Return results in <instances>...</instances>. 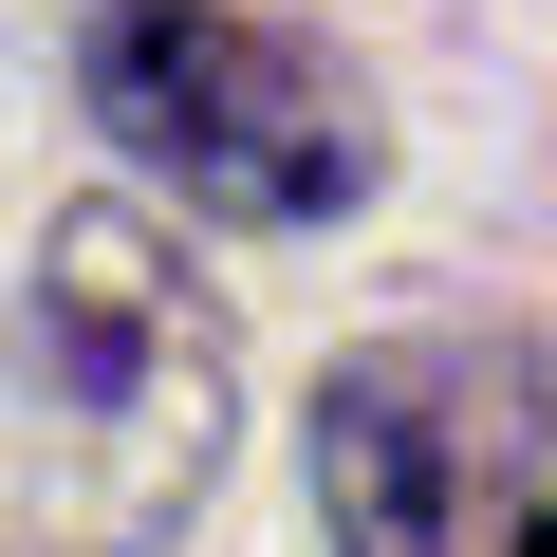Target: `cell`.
<instances>
[{
  "mask_svg": "<svg viewBox=\"0 0 557 557\" xmlns=\"http://www.w3.org/2000/svg\"><path fill=\"white\" fill-rule=\"evenodd\" d=\"M335 557H557V372L483 335L354 354L317 391Z\"/></svg>",
  "mask_w": 557,
  "mask_h": 557,
  "instance_id": "2",
  "label": "cell"
},
{
  "mask_svg": "<svg viewBox=\"0 0 557 557\" xmlns=\"http://www.w3.org/2000/svg\"><path fill=\"white\" fill-rule=\"evenodd\" d=\"M223 317L131 205L38 223L0 298V557H168L223 465Z\"/></svg>",
  "mask_w": 557,
  "mask_h": 557,
  "instance_id": "1",
  "label": "cell"
},
{
  "mask_svg": "<svg viewBox=\"0 0 557 557\" xmlns=\"http://www.w3.org/2000/svg\"><path fill=\"white\" fill-rule=\"evenodd\" d=\"M94 112L149 168H186V205H223V223H335L372 186V94L317 38L242 20V0H112L94 20Z\"/></svg>",
  "mask_w": 557,
  "mask_h": 557,
  "instance_id": "3",
  "label": "cell"
}]
</instances>
